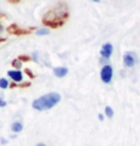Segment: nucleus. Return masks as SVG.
<instances>
[{"mask_svg": "<svg viewBox=\"0 0 140 146\" xmlns=\"http://www.w3.org/2000/svg\"><path fill=\"white\" fill-rule=\"evenodd\" d=\"M69 15V9L64 3H58L57 6H54L51 11H48L43 15V21L45 24H48L46 27H58L61 25Z\"/></svg>", "mask_w": 140, "mask_h": 146, "instance_id": "1", "label": "nucleus"}, {"mask_svg": "<svg viewBox=\"0 0 140 146\" xmlns=\"http://www.w3.org/2000/svg\"><path fill=\"white\" fill-rule=\"evenodd\" d=\"M61 102V96L58 92H48V94H43L40 97H37L36 100H33L31 108L37 110V112H43V110H49Z\"/></svg>", "mask_w": 140, "mask_h": 146, "instance_id": "2", "label": "nucleus"}, {"mask_svg": "<svg viewBox=\"0 0 140 146\" xmlns=\"http://www.w3.org/2000/svg\"><path fill=\"white\" fill-rule=\"evenodd\" d=\"M100 79H102V82L106 84V85L112 84V81H113V67H112V64L106 63V64L102 66V70H100Z\"/></svg>", "mask_w": 140, "mask_h": 146, "instance_id": "3", "label": "nucleus"}, {"mask_svg": "<svg viewBox=\"0 0 140 146\" xmlns=\"http://www.w3.org/2000/svg\"><path fill=\"white\" fill-rule=\"evenodd\" d=\"M113 54V45L110 42H106L102 45V48H100V58L104 60V61H107V60L112 57Z\"/></svg>", "mask_w": 140, "mask_h": 146, "instance_id": "4", "label": "nucleus"}, {"mask_svg": "<svg viewBox=\"0 0 140 146\" xmlns=\"http://www.w3.org/2000/svg\"><path fill=\"white\" fill-rule=\"evenodd\" d=\"M8 79H11L14 84H21L24 81V73L21 70H17V69H9L8 70Z\"/></svg>", "mask_w": 140, "mask_h": 146, "instance_id": "5", "label": "nucleus"}, {"mask_svg": "<svg viewBox=\"0 0 140 146\" xmlns=\"http://www.w3.org/2000/svg\"><path fill=\"white\" fill-rule=\"evenodd\" d=\"M122 63H124V67H127V69L134 67L136 63H137L136 54H134V52H125L124 57H122Z\"/></svg>", "mask_w": 140, "mask_h": 146, "instance_id": "6", "label": "nucleus"}, {"mask_svg": "<svg viewBox=\"0 0 140 146\" xmlns=\"http://www.w3.org/2000/svg\"><path fill=\"white\" fill-rule=\"evenodd\" d=\"M52 73H54L55 78H66L69 73V69L66 66H57V67L52 69Z\"/></svg>", "mask_w": 140, "mask_h": 146, "instance_id": "7", "label": "nucleus"}, {"mask_svg": "<svg viewBox=\"0 0 140 146\" xmlns=\"http://www.w3.org/2000/svg\"><path fill=\"white\" fill-rule=\"evenodd\" d=\"M11 130H12L14 134H18V133H21L24 130V124L21 121H14V122H12V125H11Z\"/></svg>", "mask_w": 140, "mask_h": 146, "instance_id": "8", "label": "nucleus"}, {"mask_svg": "<svg viewBox=\"0 0 140 146\" xmlns=\"http://www.w3.org/2000/svg\"><path fill=\"white\" fill-rule=\"evenodd\" d=\"M49 33H51L49 27H40V29L36 30V35H37V36H48Z\"/></svg>", "mask_w": 140, "mask_h": 146, "instance_id": "9", "label": "nucleus"}, {"mask_svg": "<svg viewBox=\"0 0 140 146\" xmlns=\"http://www.w3.org/2000/svg\"><path fill=\"white\" fill-rule=\"evenodd\" d=\"M9 85H11V82L8 78H0V90H8Z\"/></svg>", "mask_w": 140, "mask_h": 146, "instance_id": "10", "label": "nucleus"}, {"mask_svg": "<svg viewBox=\"0 0 140 146\" xmlns=\"http://www.w3.org/2000/svg\"><path fill=\"white\" fill-rule=\"evenodd\" d=\"M113 115H115L113 109L110 108V106H106V108H104V116L106 118H113Z\"/></svg>", "mask_w": 140, "mask_h": 146, "instance_id": "11", "label": "nucleus"}, {"mask_svg": "<svg viewBox=\"0 0 140 146\" xmlns=\"http://www.w3.org/2000/svg\"><path fill=\"white\" fill-rule=\"evenodd\" d=\"M6 104H8V103H6L5 98H0V108H6Z\"/></svg>", "mask_w": 140, "mask_h": 146, "instance_id": "12", "label": "nucleus"}, {"mask_svg": "<svg viewBox=\"0 0 140 146\" xmlns=\"http://www.w3.org/2000/svg\"><path fill=\"white\" fill-rule=\"evenodd\" d=\"M98 121H104V113H98Z\"/></svg>", "mask_w": 140, "mask_h": 146, "instance_id": "13", "label": "nucleus"}, {"mask_svg": "<svg viewBox=\"0 0 140 146\" xmlns=\"http://www.w3.org/2000/svg\"><path fill=\"white\" fill-rule=\"evenodd\" d=\"M33 60H35V61H39V55H37V52H35V54H33Z\"/></svg>", "mask_w": 140, "mask_h": 146, "instance_id": "14", "label": "nucleus"}, {"mask_svg": "<svg viewBox=\"0 0 140 146\" xmlns=\"http://www.w3.org/2000/svg\"><path fill=\"white\" fill-rule=\"evenodd\" d=\"M36 146H46V145H45V143H37Z\"/></svg>", "mask_w": 140, "mask_h": 146, "instance_id": "15", "label": "nucleus"}, {"mask_svg": "<svg viewBox=\"0 0 140 146\" xmlns=\"http://www.w3.org/2000/svg\"><path fill=\"white\" fill-rule=\"evenodd\" d=\"M91 2H96V3H98V2H100V0H91Z\"/></svg>", "mask_w": 140, "mask_h": 146, "instance_id": "16", "label": "nucleus"}, {"mask_svg": "<svg viewBox=\"0 0 140 146\" xmlns=\"http://www.w3.org/2000/svg\"><path fill=\"white\" fill-rule=\"evenodd\" d=\"M0 42H2V37H0Z\"/></svg>", "mask_w": 140, "mask_h": 146, "instance_id": "17", "label": "nucleus"}]
</instances>
